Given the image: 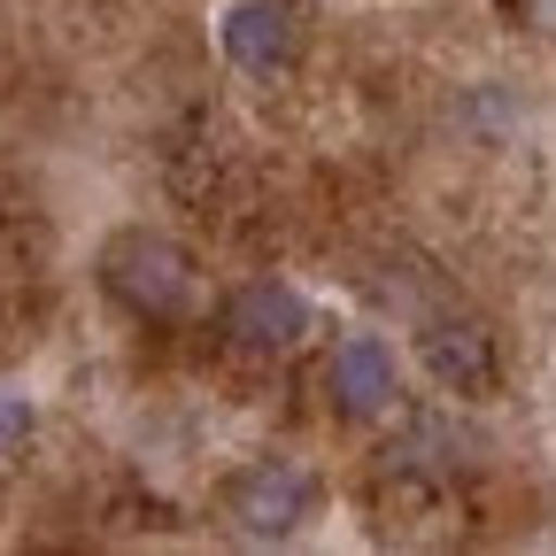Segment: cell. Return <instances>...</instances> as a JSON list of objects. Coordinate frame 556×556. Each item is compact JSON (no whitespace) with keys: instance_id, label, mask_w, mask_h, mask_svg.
<instances>
[{"instance_id":"7a4b0ae2","label":"cell","mask_w":556,"mask_h":556,"mask_svg":"<svg viewBox=\"0 0 556 556\" xmlns=\"http://www.w3.org/2000/svg\"><path fill=\"white\" fill-rule=\"evenodd\" d=\"M225 526L240 533V541H287V533H302V518L317 510V479L302 471V464H287V456H255V464H240L232 479H225Z\"/></svg>"},{"instance_id":"6da1fadb","label":"cell","mask_w":556,"mask_h":556,"mask_svg":"<svg viewBox=\"0 0 556 556\" xmlns=\"http://www.w3.org/2000/svg\"><path fill=\"white\" fill-rule=\"evenodd\" d=\"M101 294L139 317V325H178L201 294V270H193V248H178L170 232H148L131 225L101 248Z\"/></svg>"},{"instance_id":"8992f818","label":"cell","mask_w":556,"mask_h":556,"mask_svg":"<svg viewBox=\"0 0 556 556\" xmlns=\"http://www.w3.org/2000/svg\"><path fill=\"white\" fill-rule=\"evenodd\" d=\"M317 387H325V402H332L340 417H379V409H394V348H387L379 332H348L332 356H325Z\"/></svg>"},{"instance_id":"277c9868","label":"cell","mask_w":556,"mask_h":556,"mask_svg":"<svg viewBox=\"0 0 556 556\" xmlns=\"http://www.w3.org/2000/svg\"><path fill=\"white\" fill-rule=\"evenodd\" d=\"M217 39H225V54L248 70V78H278V70L302 62L309 9H302V0H232Z\"/></svg>"},{"instance_id":"3957f363","label":"cell","mask_w":556,"mask_h":556,"mask_svg":"<svg viewBox=\"0 0 556 556\" xmlns=\"http://www.w3.org/2000/svg\"><path fill=\"white\" fill-rule=\"evenodd\" d=\"M217 332L232 348H248V356H287V348L309 340V294L287 287V278H248V287L225 294Z\"/></svg>"},{"instance_id":"52a82bcc","label":"cell","mask_w":556,"mask_h":556,"mask_svg":"<svg viewBox=\"0 0 556 556\" xmlns=\"http://www.w3.org/2000/svg\"><path fill=\"white\" fill-rule=\"evenodd\" d=\"M31 433H39V409H31L24 394L0 387V464H16V456L31 448Z\"/></svg>"},{"instance_id":"5b68a950","label":"cell","mask_w":556,"mask_h":556,"mask_svg":"<svg viewBox=\"0 0 556 556\" xmlns=\"http://www.w3.org/2000/svg\"><path fill=\"white\" fill-rule=\"evenodd\" d=\"M417 364H426L433 387H448V394H495L503 387V340L479 317H433L417 332Z\"/></svg>"}]
</instances>
